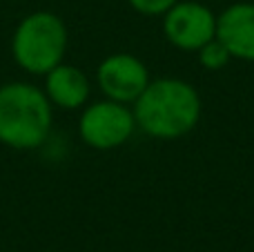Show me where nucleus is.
Masks as SVG:
<instances>
[{
  "mask_svg": "<svg viewBox=\"0 0 254 252\" xmlns=\"http://www.w3.org/2000/svg\"><path fill=\"white\" fill-rule=\"evenodd\" d=\"M136 129L149 138L176 141L194 132L203 116V98L192 83L176 76L152 78L131 103Z\"/></svg>",
  "mask_w": 254,
  "mask_h": 252,
  "instance_id": "obj_1",
  "label": "nucleus"
},
{
  "mask_svg": "<svg viewBox=\"0 0 254 252\" xmlns=\"http://www.w3.org/2000/svg\"><path fill=\"white\" fill-rule=\"evenodd\" d=\"M45 89L13 80L0 85V143L13 150H36L52 134L54 110Z\"/></svg>",
  "mask_w": 254,
  "mask_h": 252,
  "instance_id": "obj_2",
  "label": "nucleus"
},
{
  "mask_svg": "<svg viewBox=\"0 0 254 252\" xmlns=\"http://www.w3.org/2000/svg\"><path fill=\"white\" fill-rule=\"evenodd\" d=\"M67 45L69 34L65 20L52 11H34L18 22L11 38V56L20 69L45 76L63 63Z\"/></svg>",
  "mask_w": 254,
  "mask_h": 252,
  "instance_id": "obj_3",
  "label": "nucleus"
},
{
  "mask_svg": "<svg viewBox=\"0 0 254 252\" xmlns=\"http://www.w3.org/2000/svg\"><path fill=\"white\" fill-rule=\"evenodd\" d=\"M136 132V121L131 105L116 103L112 98L89 103L83 107L78 119L80 141L92 150H116L125 145Z\"/></svg>",
  "mask_w": 254,
  "mask_h": 252,
  "instance_id": "obj_4",
  "label": "nucleus"
},
{
  "mask_svg": "<svg viewBox=\"0 0 254 252\" xmlns=\"http://www.w3.org/2000/svg\"><path fill=\"white\" fill-rule=\"evenodd\" d=\"M161 29L172 47L196 54L216 38V13L198 0H179L161 16Z\"/></svg>",
  "mask_w": 254,
  "mask_h": 252,
  "instance_id": "obj_5",
  "label": "nucleus"
},
{
  "mask_svg": "<svg viewBox=\"0 0 254 252\" xmlns=\"http://www.w3.org/2000/svg\"><path fill=\"white\" fill-rule=\"evenodd\" d=\"M152 74L138 56L116 52L105 56L96 67V85L105 98L131 105L149 85Z\"/></svg>",
  "mask_w": 254,
  "mask_h": 252,
  "instance_id": "obj_6",
  "label": "nucleus"
},
{
  "mask_svg": "<svg viewBox=\"0 0 254 252\" xmlns=\"http://www.w3.org/2000/svg\"><path fill=\"white\" fill-rule=\"evenodd\" d=\"M216 38L225 45L232 61L254 63V2L239 0L216 13Z\"/></svg>",
  "mask_w": 254,
  "mask_h": 252,
  "instance_id": "obj_7",
  "label": "nucleus"
},
{
  "mask_svg": "<svg viewBox=\"0 0 254 252\" xmlns=\"http://www.w3.org/2000/svg\"><path fill=\"white\" fill-rule=\"evenodd\" d=\"M45 94L54 107L83 110L92 94V83L80 67L61 63L45 74Z\"/></svg>",
  "mask_w": 254,
  "mask_h": 252,
  "instance_id": "obj_8",
  "label": "nucleus"
},
{
  "mask_svg": "<svg viewBox=\"0 0 254 252\" xmlns=\"http://www.w3.org/2000/svg\"><path fill=\"white\" fill-rule=\"evenodd\" d=\"M196 61H198V65H201L203 69L221 71V69H225V67L230 65L232 56H230V52L225 49V45L221 43L219 38H212L210 43H205L196 52Z\"/></svg>",
  "mask_w": 254,
  "mask_h": 252,
  "instance_id": "obj_9",
  "label": "nucleus"
},
{
  "mask_svg": "<svg viewBox=\"0 0 254 252\" xmlns=\"http://www.w3.org/2000/svg\"><path fill=\"white\" fill-rule=\"evenodd\" d=\"M129 7L140 16H158L161 18L167 9H172L179 0H127Z\"/></svg>",
  "mask_w": 254,
  "mask_h": 252,
  "instance_id": "obj_10",
  "label": "nucleus"
}]
</instances>
